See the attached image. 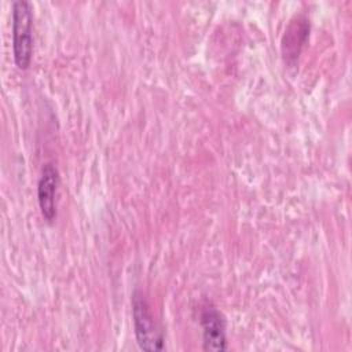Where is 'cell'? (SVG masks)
<instances>
[{
  "label": "cell",
  "instance_id": "7a4b0ae2",
  "mask_svg": "<svg viewBox=\"0 0 352 352\" xmlns=\"http://www.w3.org/2000/svg\"><path fill=\"white\" fill-rule=\"evenodd\" d=\"M132 318L139 346L144 351H161L164 348L161 327L154 319L150 305L140 290H135L132 294Z\"/></svg>",
  "mask_w": 352,
  "mask_h": 352
},
{
  "label": "cell",
  "instance_id": "277c9868",
  "mask_svg": "<svg viewBox=\"0 0 352 352\" xmlns=\"http://www.w3.org/2000/svg\"><path fill=\"white\" fill-rule=\"evenodd\" d=\"M59 186V172L52 164H45L37 183V201L43 217L52 221L56 216V191Z\"/></svg>",
  "mask_w": 352,
  "mask_h": 352
},
{
  "label": "cell",
  "instance_id": "5b68a950",
  "mask_svg": "<svg viewBox=\"0 0 352 352\" xmlns=\"http://www.w3.org/2000/svg\"><path fill=\"white\" fill-rule=\"evenodd\" d=\"M309 37V21L302 15H296L287 25L282 37V55L286 62L293 63L300 56Z\"/></svg>",
  "mask_w": 352,
  "mask_h": 352
},
{
  "label": "cell",
  "instance_id": "3957f363",
  "mask_svg": "<svg viewBox=\"0 0 352 352\" xmlns=\"http://www.w3.org/2000/svg\"><path fill=\"white\" fill-rule=\"evenodd\" d=\"M201 327L204 348L206 351H224L227 349L226 320L221 312L209 301L201 308Z\"/></svg>",
  "mask_w": 352,
  "mask_h": 352
},
{
  "label": "cell",
  "instance_id": "6da1fadb",
  "mask_svg": "<svg viewBox=\"0 0 352 352\" xmlns=\"http://www.w3.org/2000/svg\"><path fill=\"white\" fill-rule=\"evenodd\" d=\"M33 8L28 0L12 3V54L18 69L26 70L33 56Z\"/></svg>",
  "mask_w": 352,
  "mask_h": 352
}]
</instances>
